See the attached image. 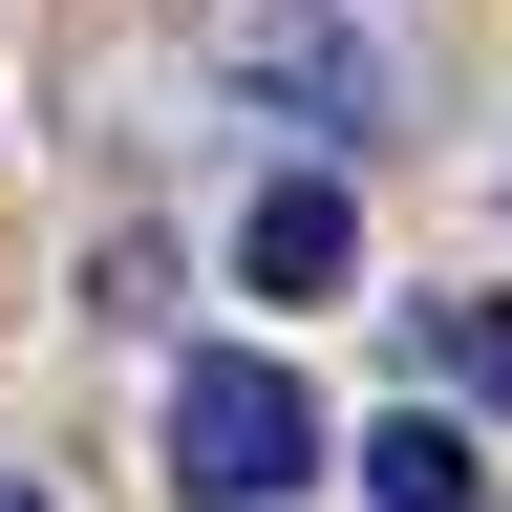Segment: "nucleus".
Here are the masks:
<instances>
[{
    "mask_svg": "<svg viewBox=\"0 0 512 512\" xmlns=\"http://www.w3.org/2000/svg\"><path fill=\"white\" fill-rule=\"evenodd\" d=\"M299 470H320V406H299V363H256V342L171 363V491H192V512H278Z\"/></svg>",
    "mask_w": 512,
    "mask_h": 512,
    "instance_id": "1",
    "label": "nucleus"
},
{
    "mask_svg": "<svg viewBox=\"0 0 512 512\" xmlns=\"http://www.w3.org/2000/svg\"><path fill=\"white\" fill-rule=\"evenodd\" d=\"M235 278H256V299H342V278H363V192H342V171H278V192L235 214Z\"/></svg>",
    "mask_w": 512,
    "mask_h": 512,
    "instance_id": "2",
    "label": "nucleus"
},
{
    "mask_svg": "<svg viewBox=\"0 0 512 512\" xmlns=\"http://www.w3.org/2000/svg\"><path fill=\"white\" fill-rule=\"evenodd\" d=\"M363 512H491V491H470V427H427V406L363 427Z\"/></svg>",
    "mask_w": 512,
    "mask_h": 512,
    "instance_id": "3",
    "label": "nucleus"
},
{
    "mask_svg": "<svg viewBox=\"0 0 512 512\" xmlns=\"http://www.w3.org/2000/svg\"><path fill=\"white\" fill-rule=\"evenodd\" d=\"M427 363L470 384V406H512V299H427Z\"/></svg>",
    "mask_w": 512,
    "mask_h": 512,
    "instance_id": "4",
    "label": "nucleus"
},
{
    "mask_svg": "<svg viewBox=\"0 0 512 512\" xmlns=\"http://www.w3.org/2000/svg\"><path fill=\"white\" fill-rule=\"evenodd\" d=\"M0 512H43V491H22V470H0Z\"/></svg>",
    "mask_w": 512,
    "mask_h": 512,
    "instance_id": "5",
    "label": "nucleus"
}]
</instances>
